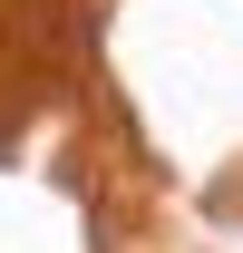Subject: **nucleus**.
Returning <instances> with one entry per match:
<instances>
[]
</instances>
